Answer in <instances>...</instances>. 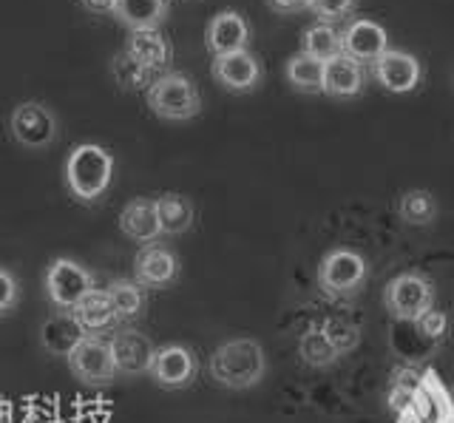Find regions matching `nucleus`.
<instances>
[{"mask_svg":"<svg viewBox=\"0 0 454 423\" xmlns=\"http://www.w3.org/2000/svg\"><path fill=\"white\" fill-rule=\"evenodd\" d=\"M114 153L97 143H80L66 157V188L80 205H97L114 182Z\"/></svg>","mask_w":454,"mask_h":423,"instance_id":"obj_1","label":"nucleus"},{"mask_svg":"<svg viewBox=\"0 0 454 423\" xmlns=\"http://www.w3.org/2000/svg\"><path fill=\"white\" fill-rule=\"evenodd\" d=\"M267 375L264 347L255 338H231L210 356V378L224 389H250Z\"/></svg>","mask_w":454,"mask_h":423,"instance_id":"obj_2","label":"nucleus"},{"mask_svg":"<svg viewBox=\"0 0 454 423\" xmlns=\"http://www.w3.org/2000/svg\"><path fill=\"white\" fill-rule=\"evenodd\" d=\"M145 103L156 117L168 122H188L202 114V94L182 72H165L156 77L145 91Z\"/></svg>","mask_w":454,"mask_h":423,"instance_id":"obj_3","label":"nucleus"},{"mask_svg":"<svg viewBox=\"0 0 454 423\" xmlns=\"http://www.w3.org/2000/svg\"><path fill=\"white\" fill-rule=\"evenodd\" d=\"M383 307L395 321L418 324L434 307V285L423 273H401L383 287Z\"/></svg>","mask_w":454,"mask_h":423,"instance_id":"obj_4","label":"nucleus"},{"mask_svg":"<svg viewBox=\"0 0 454 423\" xmlns=\"http://www.w3.org/2000/svg\"><path fill=\"white\" fill-rule=\"evenodd\" d=\"M43 287H46L49 302L57 309H74L85 295L97 287V281H94V273L85 264L68 259V256H57L49 264L46 278H43Z\"/></svg>","mask_w":454,"mask_h":423,"instance_id":"obj_5","label":"nucleus"},{"mask_svg":"<svg viewBox=\"0 0 454 423\" xmlns=\"http://www.w3.org/2000/svg\"><path fill=\"white\" fill-rule=\"evenodd\" d=\"M366 273L369 267L361 253L349 247H333L330 253H324L318 264V287L333 299H340V295L358 293L366 281Z\"/></svg>","mask_w":454,"mask_h":423,"instance_id":"obj_6","label":"nucleus"},{"mask_svg":"<svg viewBox=\"0 0 454 423\" xmlns=\"http://www.w3.org/2000/svg\"><path fill=\"white\" fill-rule=\"evenodd\" d=\"M66 361H68L71 375L89 387H108L120 378L106 335H85L82 341L71 349V356Z\"/></svg>","mask_w":454,"mask_h":423,"instance_id":"obj_7","label":"nucleus"},{"mask_svg":"<svg viewBox=\"0 0 454 423\" xmlns=\"http://www.w3.org/2000/svg\"><path fill=\"white\" fill-rule=\"evenodd\" d=\"M9 131L18 145L28 151H46L57 139V114L46 103H20L9 117Z\"/></svg>","mask_w":454,"mask_h":423,"instance_id":"obj_8","label":"nucleus"},{"mask_svg":"<svg viewBox=\"0 0 454 423\" xmlns=\"http://www.w3.org/2000/svg\"><path fill=\"white\" fill-rule=\"evenodd\" d=\"M395 423H454V401L432 370L420 375L415 398L395 415Z\"/></svg>","mask_w":454,"mask_h":423,"instance_id":"obj_9","label":"nucleus"},{"mask_svg":"<svg viewBox=\"0 0 454 423\" xmlns=\"http://www.w3.org/2000/svg\"><path fill=\"white\" fill-rule=\"evenodd\" d=\"M108 344L114 352V364H117V372L122 378H142L151 375V364L156 356V347L151 338L134 330V327H117L108 335Z\"/></svg>","mask_w":454,"mask_h":423,"instance_id":"obj_10","label":"nucleus"},{"mask_svg":"<svg viewBox=\"0 0 454 423\" xmlns=\"http://www.w3.org/2000/svg\"><path fill=\"white\" fill-rule=\"evenodd\" d=\"M199 375V361L191 347L184 344H165L156 347V356L151 364V378L162 389H184L191 387Z\"/></svg>","mask_w":454,"mask_h":423,"instance_id":"obj_11","label":"nucleus"},{"mask_svg":"<svg viewBox=\"0 0 454 423\" xmlns=\"http://www.w3.org/2000/svg\"><path fill=\"white\" fill-rule=\"evenodd\" d=\"M179 270L182 264L176 259V253L160 242L142 245L134 256V281L145 290H165L170 285H176Z\"/></svg>","mask_w":454,"mask_h":423,"instance_id":"obj_12","label":"nucleus"},{"mask_svg":"<svg viewBox=\"0 0 454 423\" xmlns=\"http://www.w3.org/2000/svg\"><path fill=\"white\" fill-rule=\"evenodd\" d=\"M372 74L378 86L389 94H411L423 82V66L415 54L389 49L372 63Z\"/></svg>","mask_w":454,"mask_h":423,"instance_id":"obj_13","label":"nucleus"},{"mask_svg":"<svg viewBox=\"0 0 454 423\" xmlns=\"http://www.w3.org/2000/svg\"><path fill=\"white\" fill-rule=\"evenodd\" d=\"M210 74L219 82L224 91L233 94H250L262 86V63L253 51H233V54H222V58H213L210 63Z\"/></svg>","mask_w":454,"mask_h":423,"instance_id":"obj_14","label":"nucleus"},{"mask_svg":"<svg viewBox=\"0 0 454 423\" xmlns=\"http://www.w3.org/2000/svg\"><path fill=\"white\" fill-rule=\"evenodd\" d=\"M340 51L355 63H375L383 51H389V35L380 23L369 18H355L340 32Z\"/></svg>","mask_w":454,"mask_h":423,"instance_id":"obj_15","label":"nucleus"},{"mask_svg":"<svg viewBox=\"0 0 454 423\" xmlns=\"http://www.w3.org/2000/svg\"><path fill=\"white\" fill-rule=\"evenodd\" d=\"M205 46L213 58L245 51L250 46V23L236 9L219 12V15L210 18L207 29H205Z\"/></svg>","mask_w":454,"mask_h":423,"instance_id":"obj_16","label":"nucleus"},{"mask_svg":"<svg viewBox=\"0 0 454 423\" xmlns=\"http://www.w3.org/2000/svg\"><path fill=\"white\" fill-rule=\"evenodd\" d=\"M89 335L74 316V309H57L40 324V347L54 358H68L82 338Z\"/></svg>","mask_w":454,"mask_h":423,"instance_id":"obj_17","label":"nucleus"},{"mask_svg":"<svg viewBox=\"0 0 454 423\" xmlns=\"http://www.w3.org/2000/svg\"><path fill=\"white\" fill-rule=\"evenodd\" d=\"M125 54H131L139 66L151 68L153 74L170 72V63H174V46H170V40L162 35V29L128 32Z\"/></svg>","mask_w":454,"mask_h":423,"instance_id":"obj_18","label":"nucleus"},{"mask_svg":"<svg viewBox=\"0 0 454 423\" xmlns=\"http://www.w3.org/2000/svg\"><path fill=\"white\" fill-rule=\"evenodd\" d=\"M120 231L134 239L139 245H153L162 239V228H160V216H156V200H148V196H139V200H131L122 210H120Z\"/></svg>","mask_w":454,"mask_h":423,"instance_id":"obj_19","label":"nucleus"},{"mask_svg":"<svg viewBox=\"0 0 454 423\" xmlns=\"http://www.w3.org/2000/svg\"><path fill=\"white\" fill-rule=\"evenodd\" d=\"M170 12V0H117L111 18L120 20L128 32L162 29Z\"/></svg>","mask_w":454,"mask_h":423,"instance_id":"obj_20","label":"nucleus"},{"mask_svg":"<svg viewBox=\"0 0 454 423\" xmlns=\"http://www.w3.org/2000/svg\"><path fill=\"white\" fill-rule=\"evenodd\" d=\"M74 316L80 321V327L89 333V335H106V333H114L120 327V316L117 309L111 304V295L108 290H91L85 299L74 307Z\"/></svg>","mask_w":454,"mask_h":423,"instance_id":"obj_21","label":"nucleus"},{"mask_svg":"<svg viewBox=\"0 0 454 423\" xmlns=\"http://www.w3.org/2000/svg\"><path fill=\"white\" fill-rule=\"evenodd\" d=\"M364 91V66L349 58H335L324 63V94L335 100H349Z\"/></svg>","mask_w":454,"mask_h":423,"instance_id":"obj_22","label":"nucleus"},{"mask_svg":"<svg viewBox=\"0 0 454 423\" xmlns=\"http://www.w3.org/2000/svg\"><path fill=\"white\" fill-rule=\"evenodd\" d=\"M156 216H160L162 236H182L193 228L196 208L184 193H162L156 196Z\"/></svg>","mask_w":454,"mask_h":423,"instance_id":"obj_23","label":"nucleus"},{"mask_svg":"<svg viewBox=\"0 0 454 423\" xmlns=\"http://www.w3.org/2000/svg\"><path fill=\"white\" fill-rule=\"evenodd\" d=\"M298 356H301L307 366L324 370V366H333L340 358V352L335 349V344L330 341V335L324 333L321 324H312V327H307L301 338H298Z\"/></svg>","mask_w":454,"mask_h":423,"instance_id":"obj_24","label":"nucleus"},{"mask_svg":"<svg viewBox=\"0 0 454 423\" xmlns=\"http://www.w3.org/2000/svg\"><path fill=\"white\" fill-rule=\"evenodd\" d=\"M287 82L301 94H324V63L298 51L287 60Z\"/></svg>","mask_w":454,"mask_h":423,"instance_id":"obj_25","label":"nucleus"},{"mask_svg":"<svg viewBox=\"0 0 454 423\" xmlns=\"http://www.w3.org/2000/svg\"><path fill=\"white\" fill-rule=\"evenodd\" d=\"M397 216L411 228H426L437 219V200L423 188H411L397 202Z\"/></svg>","mask_w":454,"mask_h":423,"instance_id":"obj_26","label":"nucleus"},{"mask_svg":"<svg viewBox=\"0 0 454 423\" xmlns=\"http://www.w3.org/2000/svg\"><path fill=\"white\" fill-rule=\"evenodd\" d=\"M106 290L120 321H134L137 316H142V309H145V287H139L134 278H114Z\"/></svg>","mask_w":454,"mask_h":423,"instance_id":"obj_27","label":"nucleus"},{"mask_svg":"<svg viewBox=\"0 0 454 423\" xmlns=\"http://www.w3.org/2000/svg\"><path fill=\"white\" fill-rule=\"evenodd\" d=\"M301 51L321 63H330L340 58V32H335L330 23H316L301 35Z\"/></svg>","mask_w":454,"mask_h":423,"instance_id":"obj_28","label":"nucleus"},{"mask_svg":"<svg viewBox=\"0 0 454 423\" xmlns=\"http://www.w3.org/2000/svg\"><path fill=\"white\" fill-rule=\"evenodd\" d=\"M111 74H114V80H117V86L125 89V91H148V89H151V82H153L156 77H160V74H153L151 68L139 66V63L131 58V54H125V49L114 54V60H111Z\"/></svg>","mask_w":454,"mask_h":423,"instance_id":"obj_29","label":"nucleus"},{"mask_svg":"<svg viewBox=\"0 0 454 423\" xmlns=\"http://www.w3.org/2000/svg\"><path fill=\"white\" fill-rule=\"evenodd\" d=\"M321 327H324L326 335H330V341L335 344V349L340 352V356L349 352V349H355V347H358V341H361V330L355 327V324H349V321L326 318Z\"/></svg>","mask_w":454,"mask_h":423,"instance_id":"obj_30","label":"nucleus"},{"mask_svg":"<svg viewBox=\"0 0 454 423\" xmlns=\"http://www.w3.org/2000/svg\"><path fill=\"white\" fill-rule=\"evenodd\" d=\"M355 6H358V0H309L307 4V9L318 18V23H330V26L352 15Z\"/></svg>","mask_w":454,"mask_h":423,"instance_id":"obj_31","label":"nucleus"},{"mask_svg":"<svg viewBox=\"0 0 454 423\" xmlns=\"http://www.w3.org/2000/svg\"><path fill=\"white\" fill-rule=\"evenodd\" d=\"M20 304V281L9 267L0 264V318L12 316Z\"/></svg>","mask_w":454,"mask_h":423,"instance_id":"obj_32","label":"nucleus"},{"mask_svg":"<svg viewBox=\"0 0 454 423\" xmlns=\"http://www.w3.org/2000/svg\"><path fill=\"white\" fill-rule=\"evenodd\" d=\"M418 330H420V335H426V338H432V341H437V338H443L446 335V330H449V318H446V313H440V309H429L420 321H418Z\"/></svg>","mask_w":454,"mask_h":423,"instance_id":"obj_33","label":"nucleus"},{"mask_svg":"<svg viewBox=\"0 0 454 423\" xmlns=\"http://www.w3.org/2000/svg\"><path fill=\"white\" fill-rule=\"evenodd\" d=\"M309 0H267V6L281 15H295V12H304Z\"/></svg>","mask_w":454,"mask_h":423,"instance_id":"obj_34","label":"nucleus"},{"mask_svg":"<svg viewBox=\"0 0 454 423\" xmlns=\"http://www.w3.org/2000/svg\"><path fill=\"white\" fill-rule=\"evenodd\" d=\"M80 4L89 12H94V15H111L117 0H80Z\"/></svg>","mask_w":454,"mask_h":423,"instance_id":"obj_35","label":"nucleus"},{"mask_svg":"<svg viewBox=\"0 0 454 423\" xmlns=\"http://www.w3.org/2000/svg\"><path fill=\"white\" fill-rule=\"evenodd\" d=\"M0 423H9V406L0 401Z\"/></svg>","mask_w":454,"mask_h":423,"instance_id":"obj_36","label":"nucleus"}]
</instances>
